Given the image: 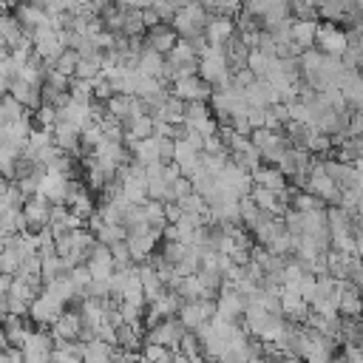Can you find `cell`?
Masks as SVG:
<instances>
[{"label": "cell", "mask_w": 363, "mask_h": 363, "mask_svg": "<svg viewBox=\"0 0 363 363\" xmlns=\"http://www.w3.org/2000/svg\"><path fill=\"white\" fill-rule=\"evenodd\" d=\"M179 43V34L170 28V26H162V23H156V26H150V31H147V37H145V51H153V54H167L173 45Z\"/></svg>", "instance_id": "obj_13"}, {"label": "cell", "mask_w": 363, "mask_h": 363, "mask_svg": "<svg viewBox=\"0 0 363 363\" xmlns=\"http://www.w3.org/2000/svg\"><path fill=\"white\" fill-rule=\"evenodd\" d=\"M9 96L14 99V102H20L23 108H37V105H43V99H40V85H31V82H26V79H9Z\"/></svg>", "instance_id": "obj_17"}, {"label": "cell", "mask_w": 363, "mask_h": 363, "mask_svg": "<svg viewBox=\"0 0 363 363\" xmlns=\"http://www.w3.org/2000/svg\"><path fill=\"white\" fill-rule=\"evenodd\" d=\"M37 122L43 125V130H51L54 122H57V111L48 108V105H40V111H37Z\"/></svg>", "instance_id": "obj_24"}, {"label": "cell", "mask_w": 363, "mask_h": 363, "mask_svg": "<svg viewBox=\"0 0 363 363\" xmlns=\"http://www.w3.org/2000/svg\"><path fill=\"white\" fill-rule=\"evenodd\" d=\"M182 335H184L182 323H179L176 318H164V320H159L156 326L147 329L145 343H156V346H164V349H176L179 340H182Z\"/></svg>", "instance_id": "obj_7"}, {"label": "cell", "mask_w": 363, "mask_h": 363, "mask_svg": "<svg viewBox=\"0 0 363 363\" xmlns=\"http://www.w3.org/2000/svg\"><path fill=\"white\" fill-rule=\"evenodd\" d=\"M48 363H82V343H77V340L54 343Z\"/></svg>", "instance_id": "obj_19"}, {"label": "cell", "mask_w": 363, "mask_h": 363, "mask_svg": "<svg viewBox=\"0 0 363 363\" xmlns=\"http://www.w3.org/2000/svg\"><path fill=\"white\" fill-rule=\"evenodd\" d=\"M14 167H17V156L6 145H0V176L3 179H11L14 176Z\"/></svg>", "instance_id": "obj_23"}, {"label": "cell", "mask_w": 363, "mask_h": 363, "mask_svg": "<svg viewBox=\"0 0 363 363\" xmlns=\"http://www.w3.org/2000/svg\"><path fill=\"white\" fill-rule=\"evenodd\" d=\"M51 349H54V340L48 332H28V337L23 340L20 346V357L23 363H48L51 360Z\"/></svg>", "instance_id": "obj_5"}, {"label": "cell", "mask_w": 363, "mask_h": 363, "mask_svg": "<svg viewBox=\"0 0 363 363\" xmlns=\"http://www.w3.org/2000/svg\"><path fill=\"white\" fill-rule=\"evenodd\" d=\"M3 349H9V343H6V335H3V329H0V352Z\"/></svg>", "instance_id": "obj_25"}, {"label": "cell", "mask_w": 363, "mask_h": 363, "mask_svg": "<svg viewBox=\"0 0 363 363\" xmlns=\"http://www.w3.org/2000/svg\"><path fill=\"white\" fill-rule=\"evenodd\" d=\"M173 31L176 34H182L184 40H190V37H199L201 31H204V23H207V11L199 6V3H187L184 9H179L176 14H173Z\"/></svg>", "instance_id": "obj_3"}, {"label": "cell", "mask_w": 363, "mask_h": 363, "mask_svg": "<svg viewBox=\"0 0 363 363\" xmlns=\"http://www.w3.org/2000/svg\"><path fill=\"white\" fill-rule=\"evenodd\" d=\"M48 210H51V204H48L45 199H40V196H31L28 201H23L20 213H23L26 230H28V227H31V230H43V227L48 224Z\"/></svg>", "instance_id": "obj_15"}, {"label": "cell", "mask_w": 363, "mask_h": 363, "mask_svg": "<svg viewBox=\"0 0 363 363\" xmlns=\"http://www.w3.org/2000/svg\"><path fill=\"white\" fill-rule=\"evenodd\" d=\"M162 230H147V233H136V235H125V247L130 252L133 261H147L156 241H159Z\"/></svg>", "instance_id": "obj_14"}, {"label": "cell", "mask_w": 363, "mask_h": 363, "mask_svg": "<svg viewBox=\"0 0 363 363\" xmlns=\"http://www.w3.org/2000/svg\"><path fill=\"white\" fill-rule=\"evenodd\" d=\"M111 354H113V346L91 337L82 343V363H111Z\"/></svg>", "instance_id": "obj_20"}, {"label": "cell", "mask_w": 363, "mask_h": 363, "mask_svg": "<svg viewBox=\"0 0 363 363\" xmlns=\"http://www.w3.org/2000/svg\"><path fill=\"white\" fill-rule=\"evenodd\" d=\"M62 309H65V306H62L57 298H51L45 289L37 292V298L28 303V315H31V320H34L37 326H51Z\"/></svg>", "instance_id": "obj_8"}, {"label": "cell", "mask_w": 363, "mask_h": 363, "mask_svg": "<svg viewBox=\"0 0 363 363\" xmlns=\"http://www.w3.org/2000/svg\"><path fill=\"white\" fill-rule=\"evenodd\" d=\"M91 275V281H99V278H111L113 272V258H111V250L105 244H91L88 255H85V264H82Z\"/></svg>", "instance_id": "obj_10"}, {"label": "cell", "mask_w": 363, "mask_h": 363, "mask_svg": "<svg viewBox=\"0 0 363 363\" xmlns=\"http://www.w3.org/2000/svg\"><path fill=\"white\" fill-rule=\"evenodd\" d=\"M278 303H281V315H286V318H292V320H298V323H303L306 315H309V303L298 295V289H286V286H281V292H278Z\"/></svg>", "instance_id": "obj_16"}, {"label": "cell", "mask_w": 363, "mask_h": 363, "mask_svg": "<svg viewBox=\"0 0 363 363\" xmlns=\"http://www.w3.org/2000/svg\"><path fill=\"white\" fill-rule=\"evenodd\" d=\"M116 346H119V349H128V352H136V349L142 346V329H139V326L119 323V326H116Z\"/></svg>", "instance_id": "obj_21"}, {"label": "cell", "mask_w": 363, "mask_h": 363, "mask_svg": "<svg viewBox=\"0 0 363 363\" xmlns=\"http://www.w3.org/2000/svg\"><path fill=\"white\" fill-rule=\"evenodd\" d=\"M37 284H28V281H23V278H11L9 281V289H6V309H9V315H23V312H28V303L37 298Z\"/></svg>", "instance_id": "obj_4"}, {"label": "cell", "mask_w": 363, "mask_h": 363, "mask_svg": "<svg viewBox=\"0 0 363 363\" xmlns=\"http://www.w3.org/2000/svg\"><path fill=\"white\" fill-rule=\"evenodd\" d=\"M210 85L199 77V74H190V77H179L173 79V91L170 96L182 99V102H207L210 99Z\"/></svg>", "instance_id": "obj_6"}, {"label": "cell", "mask_w": 363, "mask_h": 363, "mask_svg": "<svg viewBox=\"0 0 363 363\" xmlns=\"http://www.w3.org/2000/svg\"><path fill=\"white\" fill-rule=\"evenodd\" d=\"M3 320H6V323H3L6 343H9V346H14V349H20V346H23V340L28 337V332H31V329H28V326L20 320V315H6Z\"/></svg>", "instance_id": "obj_18"}, {"label": "cell", "mask_w": 363, "mask_h": 363, "mask_svg": "<svg viewBox=\"0 0 363 363\" xmlns=\"http://www.w3.org/2000/svg\"><path fill=\"white\" fill-rule=\"evenodd\" d=\"M318 207H323V204L315 196H309L306 190H298V193L289 196V210H295V213H309V210H318Z\"/></svg>", "instance_id": "obj_22"}, {"label": "cell", "mask_w": 363, "mask_h": 363, "mask_svg": "<svg viewBox=\"0 0 363 363\" xmlns=\"http://www.w3.org/2000/svg\"><path fill=\"white\" fill-rule=\"evenodd\" d=\"M213 318H216V303L210 298H204V301H182L179 312H176V320L182 323L184 332H196L199 326H204Z\"/></svg>", "instance_id": "obj_2"}, {"label": "cell", "mask_w": 363, "mask_h": 363, "mask_svg": "<svg viewBox=\"0 0 363 363\" xmlns=\"http://www.w3.org/2000/svg\"><path fill=\"white\" fill-rule=\"evenodd\" d=\"M315 45H318V51L326 54V57H340V54L346 51V34H343L337 26H332V23L318 26V28H315Z\"/></svg>", "instance_id": "obj_9"}, {"label": "cell", "mask_w": 363, "mask_h": 363, "mask_svg": "<svg viewBox=\"0 0 363 363\" xmlns=\"http://www.w3.org/2000/svg\"><path fill=\"white\" fill-rule=\"evenodd\" d=\"M250 145L255 147L258 159H264V162H269V164H278V159H281V156L286 153V147H289V142H286L284 133H278V130H267V128L252 130Z\"/></svg>", "instance_id": "obj_1"}, {"label": "cell", "mask_w": 363, "mask_h": 363, "mask_svg": "<svg viewBox=\"0 0 363 363\" xmlns=\"http://www.w3.org/2000/svg\"><path fill=\"white\" fill-rule=\"evenodd\" d=\"M213 303H216V318L218 320H233L235 323V318L244 315V298L233 286H224Z\"/></svg>", "instance_id": "obj_12"}, {"label": "cell", "mask_w": 363, "mask_h": 363, "mask_svg": "<svg viewBox=\"0 0 363 363\" xmlns=\"http://www.w3.org/2000/svg\"><path fill=\"white\" fill-rule=\"evenodd\" d=\"M51 340L54 343H62V340H77V337H82V323H79V315L77 312H60L57 315V320L51 323Z\"/></svg>", "instance_id": "obj_11"}]
</instances>
